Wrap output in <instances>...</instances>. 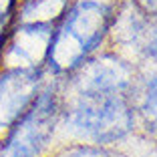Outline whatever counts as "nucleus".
I'll use <instances>...</instances> for the list:
<instances>
[{"label":"nucleus","instance_id":"20e7f679","mask_svg":"<svg viewBox=\"0 0 157 157\" xmlns=\"http://www.w3.org/2000/svg\"><path fill=\"white\" fill-rule=\"evenodd\" d=\"M42 91L40 69L6 67L0 71V129H8Z\"/></svg>","mask_w":157,"mask_h":157},{"label":"nucleus","instance_id":"1a4fd4ad","mask_svg":"<svg viewBox=\"0 0 157 157\" xmlns=\"http://www.w3.org/2000/svg\"><path fill=\"white\" fill-rule=\"evenodd\" d=\"M59 157H115L113 153H109L107 149L93 147V145H77L73 149H67L63 155Z\"/></svg>","mask_w":157,"mask_h":157},{"label":"nucleus","instance_id":"9b49d317","mask_svg":"<svg viewBox=\"0 0 157 157\" xmlns=\"http://www.w3.org/2000/svg\"><path fill=\"white\" fill-rule=\"evenodd\" d=\"M135 2L143 10H147V12H151V14H157V0H135Z\"/></svg>","mask_w":157,"mask_h":157},{"label":"nucleus","instance_id":"f03ea898","mask_svg":"<svg viewBox=\"0 0 157 157\" xmlns=\"http://www.w3.org/2000/svg\"><path fill=\"white\" fill-rule=\"evenodd\" d=\"M117 6L105 0H77L52 26L46 52L51 73L69 77L87 63L111 34Z\"/></svg>","mask_w":157,"mask_h":157},{"label":"nucleus","instance_id":"39448f33","mask_svg":"<svg viewBox=\"0 0 157 157\" xmlns=\"http://www.w3.org/2000/svg\"><path fill=\"white\" fill-rule=\"evenodd\" d=\"M111 34L135 55L157 63V14L143 10L135 0L129 6L117 8Z\"/></svg>","mask_w":157,"mask_h":157},{"label":"nucleus","instance_id":"0eeeda50","mask_svg":"<svg viewBox=\"0 0 157 157\" xmlns=\"http://www.w3.org/2000/svg\"><path fill=\"white\" fill-rule=\"evenodd\" d=\"M135 101V115L143 119L147 131L157 133V67H153L143 77V81L135 85L133 103Z\"/></svg>","mask_w":157,"mask_h":157},{"label":"nucleus","instance_id":"7ed1b4c3","mask_svg":"<svg viewBox=\"0 0 157 157\" xmlns=\"http://www.w3.org/2000/svg\"><path fill=\"white\" fill-rule=\"evenodd\" d=\"M63 115V97L44 87L33 105L6 129L0 157H38L51 143Z\"/></svg>","mask_w":157,"mask_h":157},{"label":"nucleus","instance_id":"423d86ee","mask_svg":"<svg viewBox=\"0 0 157 157\" xmlns=\"http://www.w3.org/2000/svg\"><path fill=\"white\" fill-rule=\"evenodd\" d=\"M52 36L51 24L22 22L6 34L0 42V55L4 60H10L8 67H26V69H40V63L46 60L48 42Z\"/></svg>","mask_w":157,"mask_h":157},{"label":"nucleus","instance_id":"f257e3e1","mask_svg":"<svg viewBox=\"0 0 157 157\" xmlns=\"http://www.w3.org/2000/svg\"><path fill=\"white\" fill-rule=\"evenodd\" d=\"M135 71L117 55L91 56L69 75L60 121L81 139L97 145L117 143L135 127Z\"/></svg>","mask_w":157,"mask_h":157},{"label":"nucleus","instance_id":"6e6552de","mask_svg":"<svg viewBox=\"0 0 157 157\" xmlns=\"http://www.w3.org/2000/svg\"><path fill=\"white\" fill-rule=\"evenodd\" d=\"M69 6L71 0H22L18 14L22 22H38L55 26L63 18Z\"/></svg>","mask_w":157,"mask_h":157},{"label":"nucleus","instance_id":"9d476101","mask_svg":"<svg viewBox=\"0 0 157 157\" xmlns=\"http://www.w3.org/2000/svg\"><path fill=\"white\" fill-rule=\"evenodd\" d=\"M16 10V0H0V42L6 36L4 30L8 28V20L14 16Z\"/></svg>","mask_w":157,"mask_h":157}]
</instances>
